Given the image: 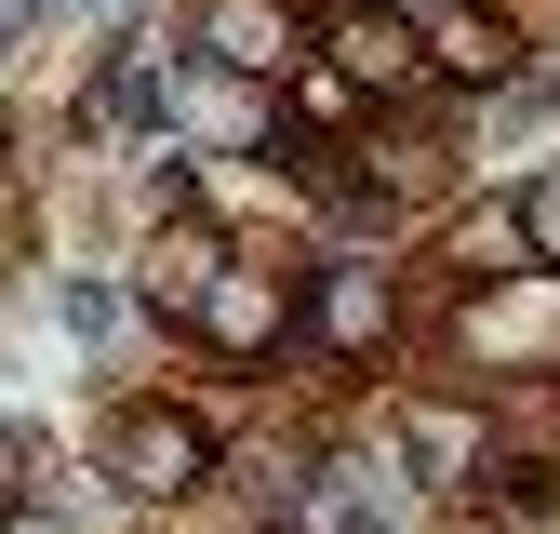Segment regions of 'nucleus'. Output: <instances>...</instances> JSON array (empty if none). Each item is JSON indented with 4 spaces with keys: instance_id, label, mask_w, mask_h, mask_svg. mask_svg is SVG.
I'll return each mask as SVG.
<instances>
[{
    "instance_id": "12",
    "label": "nucleus",
    "mask_w": 560,
    "mask_h": 534,
    "mask_svg": "<svg viewBox=\"0 0 560 534\" xmlns=\"http://www.w3.org/2000/svg\"><path fill=\"white\" fill-rule=\"evenodd\" d=\"M374 14H400V27H441V14H467V0H374Z\"/></svg>"
},
{
    "instance_id": "3",
    "label": "nucleus",
    "mask_w": 560,
    "mask_h": 534,
    "mask_svg": "<svg viewBox=\"0 0 560 534\" xmlns=\"http://www.w3.org/2000/svg\"><path fill=\"white\" fill-rule=\"evenodd\" d=\"M307 334H320L334 361H374L387 334H400V294H387V267H374V254L320 267V294H307Z\"/></svg>"
},
{
    "instance_id": "7",
    "label": "nucleus",
    "mask_w": 560,
    "mask_h": 534,
    "mask_svg": "<svg viewBox=\"0 0 560 534\" xmlns=\"http://www.w3.org/2000/svg\"><path fill=\"white\" fill-rule=\"evenodd\" d=\"M187 134H214V148H267V94L228 81V67H187Z\"/></svg>"
},
{
    "instance_id": "10",
    "label": "nucleus",
    "mask_w": 560,
    "mask_h": 534,
    "mask_svg": "<svg viewBox=\"0 0 560 534\" xmlns=\"http://www.w3.org/2000/svg\"><path fill=\"white\" fill-rule=\"evenodd\" d=\"M400 454L428 467V481H467V467H480V428H467V415H413V428H400Z\"/></svg>"
},
{
    "instance_id": "6",
    "label": "nucleus",
    "mask_w": 560,
    "mask_h": 534,
    "mask_svg": "<svg viewBox=\"0 0 560 534\" xmlns=\"http://www.w3.org/2000/svg\"><path fill=\"white\" fill-rule=\"evenodd\" d=\"M214 281H228V241L214 228H161L148 241V307H200Z\"/></svg>"
},
{
    "instance_id": "11",
    "label": "nucleus",
    "mask_w": 560,
    "mask_h": 534,
    "mask_svg": "<svg viewBox=\"0 0 560 534\" xmlns=\"http://www.w3.org/2000/svg\"><path fill=\"white\" fill-rule=\"evenodd\" d=\"M521 241H534V267H560V174L521 187Z\"/></svg>"
},
{
    "instance_id": "1",
    "label": "nucleus",
    "mask_w": 560,
    "mask_h": 534,
    "mask_svg": "<svg viewBox=\"0 0 560 534\" xmlns=\"http://www.w3.org/2000/svg\"><path fill=\"white\" fill-rule=\"evenodd\" d=\"M187 40H200V67H228V81H294L307 67L294 0H187Z\"/></svg>"
},
{
    "instance_id": "8",
    "label": "nucleus",
    "mask_w": 560,
    "mask_h": 534,
    "mask_svg": "<svg viewBox=\"0 0 560 534\" xmlns=\"http://www.w3.org/2000/svg\"><path fill=\"white\" fill-rule=\"evenodd\" d=\"M454 267L467 281H534V241H521V200H494V214L454 228Z\"/></svg>"
},
{
    "instance_id": "4",
    "label": "nucleus",
    "mask_w": 560,
    "mask_h": 534,
    "mask_svg": "<svg viewBox=\"0 0 560 534\" xmlns=\"http://www.w3.org/2000/svg\"><path fill=\"white\" fill-rule=\"evenodd\" d=\"M280 321H294V281H280V267H228V281L200 294V334H214L228 361H254V348H280Z\"/></svg>"
},
{
    "instance_id": "2",
    "label": "nucleus",
    "mask_w": 560,
    "mask_h": 534,
    "mask_svg": "<svg viewBox=\"0 0 560 534\" xmlns=\"http://www.w3.org/2000/svg\"><path fill=\"white\" fill-rule=\"evenodd\" d=\"M200 467H214V441H200L174 400H133V415L107 428V481L120 495H200Z\"/></svg>"
},
{
    "instance_id": "13",
    "label": "nucleus",
    "mask_w": 560,
    "mask_h": 534,
    "mask_svg": "<svg viewBox=\"0 0 560 534\" xmlns=\"http://www.w3.org/2000/svg\"><path fill=\"white\" fill-rule=\"evenodd\" d=\"M14 495H27V454H14V441H0V521H14Z\"/></svg>"
},
{
    "instance_id": "14",
    "label": "nucleus",
    "mask_w": 560,
    "mask_h": 534,
    "mask_svg": "<svg viewBox=\"0 0 560 534\" xmlns=\"http://www.w3.org/2000/svg\"><path fill=\"white\" fill-rule=\"evenodd\" d=\"M14 14H27V0H0V27H14Z\"/></svg>"
},
{
    "instance_id": "9",
    "label": "nucleus",
    "mask_w": 560,
    "mask_h": 534,
    "mask_svg": "<svg viewBox=\"0 0 560 534\" xmlns=\"http://www.w3.org/2000/svg\"><path fill=\"white\" fill-rule=\"evenodd\" d=\"M428 67H441V81H494V67H508V40L480 27V14H441V27H428Z\"/></svg>"
},
{
    "instance_id": "5",
    "label": "nucleus",
    "mask_w": 560,
    "mask_h": 534,
    "mask_svg": "<svg viewBox=\"0 0 560 534\" xmlns=\"http://www.w3.org/2000/svg\"><path fill=\"white\" fill-rule=\"evenodd\" d=\"M413 67H428V54H413L400 14H347V27H334V81H347V94H413Z\"/></svg>"
},
{
    "instance_id": "15",
    "label": "nucleus",
    "mask_w": 560,
    "mask_h": 534,
    "mask_svg": "<svg viewBox=\"0 0 560 534\" xmlns=\"http://www.w3.org/2000/svg\"><path fill=\"white\" fill-rule=\"evenodd\" d=\"M14 534H54V521H14Z\"/></svg>"
},
{
    "instance_id": "16",
    "label": "nucleus",
    "mask_w": 560,
    "mask_h": 534,
    "mask_svg": "<svg viewBox=\"0 0 560 534\" xmlns=\"http://www.w3.org/2000/svg\"><path fill=\"white\" fill-rule=\"evenodd\" d=\"M0 214H14V187H0Z\"/></svg>"
}]
</instances>
